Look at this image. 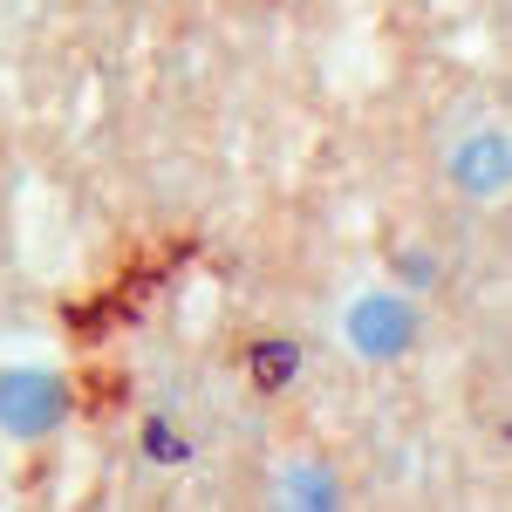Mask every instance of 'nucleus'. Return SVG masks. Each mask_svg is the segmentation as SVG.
Instances as JSON below:
<instances>
[{"label": "nucleus", "mask_w": 512, "mask_h": 512, "mask_svg": "<svg viewBox=\"0 0 512 512\" xmlns=\"http://www.w3.org/2000/svg\"><path fill=\"white\" fill-rule=\"evenodd\" d=\"M444 178H451L458 198H478V205L506 198V185H512V137L499 130V123L465 130V137L444 151Z\"/></svg>", "instance_id": "nucleus-3"}, {"label": "nucleus", "mask_w": 512, "mask_h": 512, "mask_svg": "<svg viewBox=\"0 0 512 512\" xmlns=\"http://www.w3.org/2000/svg\"><path fill=\"white\" fill-rule=\"evenodd\" d=\"M137 444H144V465H151V472H178V465H192V437L178 431L171 410H151Z\"/></svg>", "instance_id": "nucleus-7"}, {"label": "nucleus", "mask_w": 512, "mask_h": 512, "mask_svg": "<svg viewBox=\"0 0 512 512\" xmlns=\"http://www.w3.org/2000/svg\"><path fill=\"white\" fill-rule=\"evenodd\" d=\"M76 424V383L55 362H0V437L7 444H55Z\"/></svg>", "instance_id": "nucleus-1"}, {"label": "nucleus", "mask_w": 512, "mask_h": 512, "mask_svg": "<svg viewBox=\"0 0 512 512\" xmlns=\"http://www.w3.org/2000/svg\"><path fill=\"white\" fill-rule=\"evenodd\" d=\"M424 342V301L403 287H362L342 301V349L369 369H396L403 355Z\"/></svg>", "instance_id": "nucleus-2"}, {"label": "nucleus", "mask_w": 512, "mask_h": 512, "mask_svg": "<svg viewBox=\"0 0 512 512\" xmlns=\"http://www.w3.org/2000/svg\"><path fill=\"white\" fill-rule=\"evenodd\" d=\"M246 376L260 396H287L301 376H308V349L294 335H253L246 342Z\"/></svg>", "instance_id": "nucleus-5"}, {"label": "nucleus", "mask_w": 512, "mask_h": 512, "mask_svg": "<svg viewBox=\"0 0 512 512\" xmlns=\"http://www.w3.org/2000/svg\"><path fill=\"white\" fill-rule=\"evenodd\" d=\"M274 499L287 512H335V506H349V485H342V472H335L328 458L294 451V458L274 465Z\"/></svg>", "instance_id": "nucleus-4"}, {"label": "nucleus", "mask_w": 512, "mask_h": 512, "mask_svg": "<svg viewBox=\"0 0 512 512\" xmlns=\"http://www.w3.org/2000/svg\"><path fill=\"white\" fill-rule=\"evenodd\" d=\"M390 287H403L410 301H431L437 287H444V260H437V246L403 239V246L390 253Z\"/></svg>", "instance_id": "nucleus-6"}]
</instances>
